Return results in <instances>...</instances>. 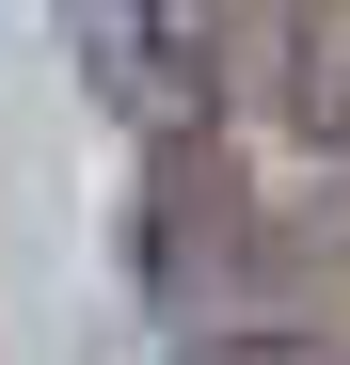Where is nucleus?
I'll list each match as a JSON object with an SVG mask.
<instances>
[{"mask_svg":"<svg viewBox=\"0 0 350 365\" xmlns=\"http://www.w3.org/2000/svg\"><path fill=\"white\" fill-rule=\"evenodd\" d=\"M191 365H319V349H286V334H207Z\"/></svg>","mask_w":350,"mask_h":365,"instance_id":"3","label":"nucleus"},{"mask_svg":"<svg viewBox=\"0 0 350 365\" xmlns=\"http://www.w3.org/2000/svg\"><path fill=\"white\" fill-rule=\"evenodd\" d=\"M64 32H80V64H96V96L128 128L175 143L207 111V0H64Z\"/></svg>","mask_w":350,"mask_h":365,"instance_id":"1","label":"nucleus"},{"mask_svg":"<svg viewBox=\"0 0 350 365\" xmlns=\"http://www.w3.org/2000/svg\"><path fill=\"white\" fill-rule=\"evenodd\" d=\"M286 111L350 143V0H286Z\"/></svg>","mask_w":350,"mask_h":365,"instance_id":"2","label":"nucleus"}]
</instances>
